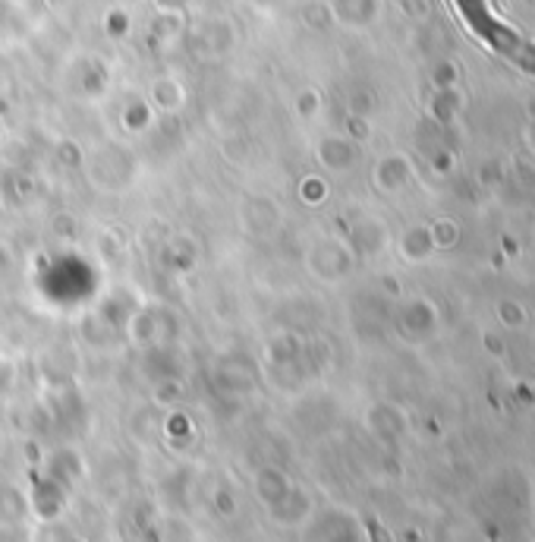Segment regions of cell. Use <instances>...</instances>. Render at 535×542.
<instances>
[{
	"instance_id": "obj_1",
	"label": "cell",
	"mask_w": 535,
	"mask_h": 542,
	"mask_svg": "<svg viewBox=\"0 0 535 542\" xmlns=\"http://www.w3.org/2000/svg\"><path fill=\"white\" fill-rule=\"evenodd\" d=\"M400 313V328L409 338H432L438 332V306H432L425 296H413Z\"/></svg>"
},
{
	"instance_id": "obj_2",
	"label": "cell",
	"mask_w": 535,
	"mask_h": 542,
	"mask_svg": "<svg viewBox=\"0 0 535 542\" xmlns=\"http://www.w3.org/2000/svg\"><path fill=\"white\" fill-rule=\"evenodd\" d=\"M435 249V237L432 230H419L413 227L406 237H403V253L409 256V259H428Z\"/></svg>"
},
{
	"instance_id": "obj_3",
	"label": "cell",
	"mask_w": 535,
	"mask_h": 542,
	"mask_svg": "<svg viewBox=\"0 0 535 542\" xmlns=\"http://www.w3.org/2000/svg\"><path fill=\"white\" fill-rule=\"evenodd\" d=\"M409 180V164L403 158H387L378 168V183L385 189H400Z\"/></svg>"
},
{
	"instance_id": "obj_4",
	"label": "cell",
	"mask_w": 535,
	"mask_h": 542,
	"mask_svg": "<svg viewBox=\"0 0 535 542\" xmlns=\"http://www.w3.org/2000/svg\"><path fill=\"white\" fill-rule=\"evenodd\" d=\"M498 319H501V325H507V328H520L526 322V313H523V306H517V303L504 300L498 306Z\"/></svg>"
}]
</instances>
